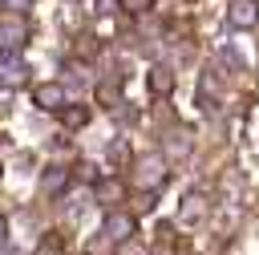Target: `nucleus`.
<instances>
[{
    "mask_svg": "<svg viewBox=\"0 0 259 255\" xmlns=\"http://www.w3.org/2000/svg\"><path fill=\"white\" fill-rule=\"evenodd\" d=\"M231 20H235V24H255L259 12H255V4H239V8L231 12Z\"/></svg>",
    "mask_w": 259,
    "mask_h": 255,
    "instance_id": "obj_7",
    "label": "nucleus"
},
{
    "mask_svg": "<svg viewBox=\"0 0 259 255\" xmlns=\"http://www.w3.org/2000/svg\"><path fill=\"white\" fill-rule=\"evenodd\" d=\"M36 101H40L45 109H61V105H65V89H61V85H49V89L36 93Z\"/></svg>",
    "mask_w": 259,
    "mask_h": 255,
    "instance_id": "obj_5",
    "label": "nucleus"
},
{
    "mask_svg": "<svg viewBox=\"0 0 259 255\" xmlns=\"http://www.w3.org/2000/svg\"><path fill=\"white\" fill-rule=\"evenodd\" d=\"M0 81H4V85H12V81H24V65L8 57V61L0 65Z\"/></svg>",
    "mask_w": 259,
    "mask_h": 255,
    "instance_id": "obj_6",
    "label": "nucleus"
},
{
    "mask_svg": "<svg viewBox=\"0 0 259 255\" xmlns=\"http://www.w3.org/2000/svg\"><path fill=\"white\" fill-rule=\"evenodd\" d=\"M24 40H28L24 20H16V16L0 20V57H16V53L24 49Z\"/></svg>",
    "mask_w": 259,
    "mask_h": 255,
    "instance_id": "obj_1",
    "label": "nucleus"
},
{
    "mask_svg": "<svg viewBox=\"0 0 259 255\" xmlns=\"http://www.w3.org/2000/svg\"><path fill=\"white\" fill-rule=\"evenodd\" d=\"M0 4H4V8H28L32 0H0Z\"/></svg>",
    "mask_w": 259,
    "mask_h": 255,
    "instance_id": "obj_10",
    "label": "nucleus"
},
{
    "mask_svg": "<svg viewBox=\"0 0 259 255\" xmlns=\"http://www.w3.org/2000/svg\"><path fill=\"white\" fill-rule=\"evenodd\" d=\"M65 182H69V174H65L61 166H53V170L45 174V190H65Z\"/></svg>",
    "mask_w": 259,
    "mask_h": 255,
    "instance_id": "obj_8",
    "label": "nucleus"
},
{
    "mask_svg": "<svg viewBox=\"0 0 259 255\" xmlns=\"http://www.w3.org/2000/svg\"><path fill=\"white\" fill-rule=\"evenodd\" d=\"M130 235H134V219L130 215H109L105 219V239L109 243H125Z\"/></svg>",
    "mask_w": 259,
    "mask_h": 255,
    "instance_id": "obj_3",
    "label": "nucleus"
},
{
    "mask_svg": "<svg viewBox=\"0 0 259 255\" xmlns=\"http://www.w3.org/2000/svg\"><path fill=\"white\" fill-rule=\"evenodd\" d=\"M4 239H8V223H4V215H0V247H4Z\"/></svg>",
    "mask_w": 259,
    "mask_h": 255,
    "instance_id": "obj_11",
    "label": "nucleus"
},
{
    "mask_svg": "<svg viewBox=\"0 0 259 255\" xmlns=\"http://www.w3.org/2000/svg\"><path fill=\"white\" fill-rule=\"evenodd\" d=\"M97 12H117V0H97Z\"/></svg>",
    "mask_w": 259,
    "mask_h": 255,
    "instance_id": "obj_9",
    "label": "nucleus"
},
{
    "mask_svg": "<svg viewBox=\"0 0 259 255\" xmlns=\"http://www.w3.org/2000/svg\"><path fill=\"white\" fill-rule=\"evenodd\" d=\"M202 210H206V202H202L198 194H190V198H186V206H182V215H178V223H186V227H190V223H198V219H202Z\"/></svg>",
    "mask_w": 259,
    "mask_h": 255,
    "instance_id": "obj_4",
    "label": "nucleus"
},
{
    "mask_svg": "<svg viewBox=\"0 0 259 255\" xmlns=\"http://www.w3.org/2000/svg\"><path fill=\"white\" fill-rule=\"evenodd\" d=\"M162 178H166V162H162V154H150L142 162V170H138V182L142 186H158Z\"/></svg>",
    "mask_w": 259,
    "mask_h": 255,
    "instance_id": "obj_2",
    "label": "nucleus"
}]
</instances>
